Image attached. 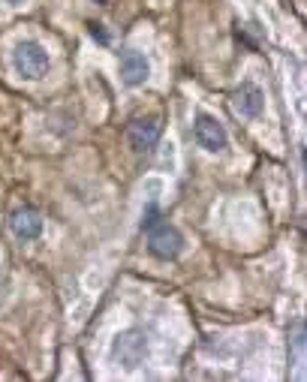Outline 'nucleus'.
<instances>
[{
  "label": "nucleus",
  "mask_w": 307,
  "mask_h": 382,
  "mask_svg": "<svg viewBox=\"0 0 307 382\" xmlns=\"http://www.w3.org/2000/svg\"><path fill=\"white\" fill-rule=\"evenodd\" d=\"M148 247L157 259H178L181 250H184V238L175 226L157 220V223L148 226Z\"/></svg>",
  "instance_id": "nucleus-1"
},
{
  "label": "nucleus",
  "mask_w": 307,
  "mask_h": 382,
  "mask_svg": "<svg viewBox=\"0 0 307 382\" xmlns=\"http://www.w3.org/2000/svg\"><path fill=\"white\" fill-rule=\"evenodd\" d=\"M12 63L18 69V75L24 78H42L45 69H48V54L39 42H18L15 45V54H12Z\"/></svg>",
  "instance_id": "nucleus-2"
},
{
  "label": "nucleus",
  "mask_w": 307,
  "mask_h": 382,
  "mask_svg": "<svg viewBox=\"0 0 307 382\" xmlns=\"http://www.w3.org/2000/svg\"><path fill=\"white\" fill-rule=\"evenodd\" d=\"M148 352V337L139 331V328H130L124 334L115 337V346H112V355L124 364V367H136Z\"/></svg>",
  "instance_id": "nucleus-3"
},
{
  "label": "nucleus",
  "mask_w": 307,
  "mask_h": 382,
  "mask_svg": "<svg viewBox=\"0 0 307 382\" xmlns=\"http://www.w3.org/2000/svg\"><path fill=\"white\" fill-rule=\"evenodd\" d=\"M193 133H196V142H199V148H205V151H211V154H217V151H223L226 148V130H223V123L214 117V114H205V111H199L196 114V123H193Z\"/></svg>",
  "instance_id": "nucleus-4"
},
{
  "label": "nucleus",
  "mask_w": 307,
  "mask_h": 382,
  "mask_svg": "<svg viewBox=\"0 0 307 382\" xmlns=\"http://www.w3.org/2000/svg\"><path fill=\"white\" fill-rule=\"evenodd\" d=\"M127 139H130V148H133V151L145 154V151H151V148L157 145V139H160V123H157L154 117H136V120L130 123V130H127Z\"/></svg>",
  "instance_id": "nucleus-5"
},
{
  "label": "nucleus",
  "mask_w": 307,
  "mask_h": 382,
  "mask_svg": "<svg viewBox=\"0 0 307 382\" xmlns=\"http://www.w3.org/2000/svg\"><path fill=\"white\" fill-rule=\"evenodd\" d=\"M121 75H124V81H127L130 87L145 84V81H148V75H151V66H148L145 54H142V51H136V48H127V51L121 54Z\"/></svg>",
  "instance_id": "nucleus-6"
},
{
  "label": "nucleus",
  "mask_w": 307,
  "mask_h": 382,
  "mask_svg": "<svg viewBox=\"0 0 307 382\" xmlns=\"http://www.w3.org/2000/svg\"><path fill=\"white\" fill-rule=\"evenodd\" d=\"M9 226H12L15 238H21V241H33V238L42 235V217H39L33 208H18V211H12Z\"/></svg>",
  "instance_id": "nucleus-7"
},
{
  "label": "nucleus",
  "mask_w": 307,
  "mask_h": 382,
  "mask_svg": "<svg viewBox=\"0 0 307 382\" xmlns=\"http://www.w3.org/2000/svg\"><path fill=\"white\" fill-rule=\"evenodd\" d=\"M232 105L241 117H256L262 111V90L250 81H244L235 93H232Z\"/></svg>",
  "instance_id": "nucleus-8"
},
{
  "label": "nucleus",
  "mask_w": 307,
  "mask_h": 382,
  "mask_svg": "<svg viewBox=\"0 0 307 382\" xmlns=\"http://www.w3.org/2000/svg\"><path fill=\"white\" fill-rule=\"evenodd\" d=\"M87 27H90V36H93V39H99L103 45H109V33L103 30V24H96V21H87Z\"/></svg>",
  "instance_id": "nucleus-9"
},
{
  "label": "nucleus",
  "mask_w": 307,
  "mask_h": 382,
  "mask_svg": "<svg viewBox=\"0 0 307 382\" xmlns=\"http://www.w3.org/2000/svg\"><path fill=\"white\" fill-rule=\"evenodd\" d=\"M6 3H21V0H6Z\"/></svg>",
  "instance_id": "nucleus-10"
}]
</instances>
